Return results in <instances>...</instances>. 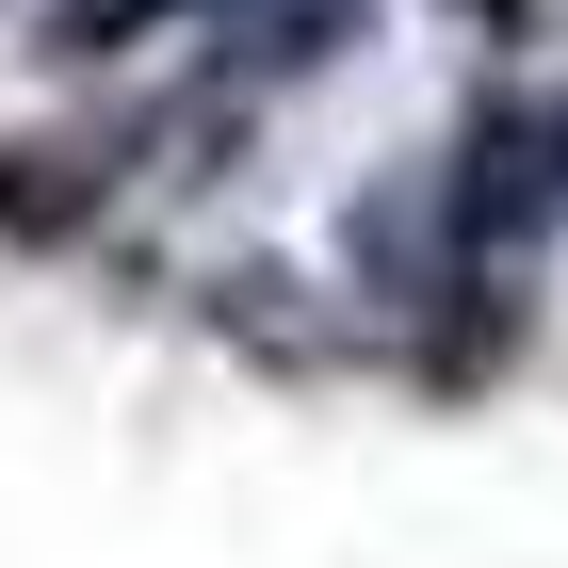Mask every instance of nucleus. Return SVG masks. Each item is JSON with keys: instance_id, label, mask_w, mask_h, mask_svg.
I'll return each instance as SVG.
<instances>
[{"instance_id": "423d86ee", "label": "nucleus", "mask_w": 568, "mask_h": 568, "mask_svg": "<svg viewBox=\"0 0 568 568\" xmlns=\"http://www.w3.org/2000/svg\"><path fill=\"white\" fill-rule=\"evenodd\" d=\"M520 17H536V0H471V33H487V49H520Z\"/></svg>"}, {"instance_id": "20e7f679", "label": "nucleus", "mask_w": 568, "mask_h": 568, "mask_svg": "<svg viewBox=\"0 0 568 568\" xmlns=\"http://www.w3.org/2000/svg\"><path fill=\"white\" fill-rule=\"evenodd\" d=\"M195 293H212V342H244L261 374H325V357L357 342L342 308H308V276H293V261H212Z\"/></svg>"}, {"instance_id": "f03ea898", "label": "nucleus", "mask_w": 568, "mask_h": 568, "mask_svg": "<svg viewBox=\"0 0 568 568\" xmlns=\"http://www.w3.org/2000/svg\"><path fill=\"white\" fill-rule=\"evenodd\" d=\"M131 163H146V114L0 131V244H17V261H65V244H98V227H114V195H131Z\"/></svg>"}, {"instance_id": "f257e3e1", "label": "nucleus", "mask_w": 568, "mask_h": 568, "mask_svg": "<svg viewBox=\"0 0 568 568\" xmlns=\"http://www.w3.org/2000/svg\"><path fill=\"white\" fill-rule=\"evenodd\" d=\"M423 195H438V244H455V261H504V276H520L536 244L568 227V98L471 82V114H455V146L423 163Z\"/></svg>"}, {"instance_id": "39448f33", "label": "nucleus", "mask_w": 568, "mask_h": 568, "mask_svg": "<svg viewBox=\"0 0 568 568\" xmlns=\"http://www.w3.org/2000/svg\"><path fill=\"white\" fill-rule=\"evenodd\" d=\"M195 0H33V65L49 82H114L146 33H179Z\"/></svg>"}, {"instance_id": "7ed1b4c3", "label": "nucleus", "mask_w": 568, "mask_h": 568, "mask_svg": "<svg viewBox=\"0 0 568 568\" xmlns=\"http://www.w3.org/2000/svg\"><path fill=\"white\" fill-rule=\"evenodd\" d=\"M195 33H212V98L261 114L276 82H308V65H342L374 33V0H195Z\"/></svg>"}]
</instances>
